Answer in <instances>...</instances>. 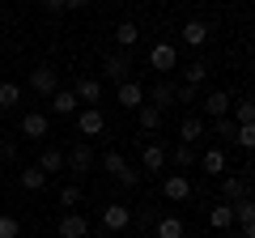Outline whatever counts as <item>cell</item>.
Segmentation results:
<instances>
[{
	"instance_id": "39",
	"label": "cell",
	"mask_w": 255,
	"mask_h": 238,
	"mask_svg": "<svg viewBox=\"0 0 255 238\" xmlns=\"http://www.w3.org/2000/svg\"><path fill=\"white\" fill-rule=\"evenodd\" d=\"M0 157H4V162H13V157H17V145H13V140H9V136L0 140Z\"/></svg>"
},
{
	"instance_id": "17",
	"label": "cell",
	"mask_w": 255,
	"mask_h": 238,
	"mask_svg": "<svg viewBox=\"0 0 255 238\" xmlns=\"http://www.w3.org/2000/svg\"><path fill=\"white\" fill-rule=\"evenodd\" d=\"M136 123H140V132H157V128H162V111L149 107V102H140V107H136Z\"/></svg>"
},
{
	"instance_id": "34",
	"label": "cell",
	"mask_w": 255,
	"mask_h": 238,
	"mask_svg": "<svg viewBox=\"0 0 255 238\" xmlns=\"http://www.w3.org/2000/svg\"><path fill=\"white\" fill-rule=\"evenodd\" d=\"M213 132H217V136H226V140H234V132H238V123L230 115H221V119H213Z\"/></svg>"
},
{
	"instance_id": "29",
	"label": "cell",
	"mask_w": 255,
	"mask_h": 238,
	"mask_svg": "<svg viewBox=\"0 0 255 238\" xmlns=\"http://www.w3.org/2000/svg\"><path fill=\"white\" fill-rule=\"evenodd\" d=\"M200 166H204L209 174H221V170H226V153H221V149L213 145L209 153H200Z\"/></svg>"
},
{
	"instance_id": "25",
	"label": "cell",
	"mask_w": 255,
	"mask_h": 238,
	"mask_svg": "<svg viewBox=\"0 0 255 238\" xmlns=\"http://www.w3.org/2000/svg\"><path fill=\"white\" fill-rule=\"evenodd\" d=\"M230 119H234V123H255V98L234 102V107H230Z\"/></svg>"
},
{
	"instance_id": "6",
	"label": "cell",
	"mask_w": 255,
	"mask_h": 238,
	"mask_svg": "<svg viewBox=\"0 0 255 238\" xmlns=\"http://www.w3.org/2000/svg\"><path fill=\"white\" fill-rule=\"evenodd\" d=\"M55 234H60V238H90V221H85L81 213L73 209V213H64V217H60Z\"/></svg>"
},
{
	"instance_id": "22",
	"label": "cell",
	"mask_w": 255,
	"mask_h": 238,
	"mask_svg": "<svg viewBox=\"0 0 255 238\" xmlns=\"http://www.w3.org/2000/svg\"><path fill=\"white\" fill-rule=\"evenodd\" d=\"M221 196H226L230 204L243 200V196H247V179H243V174H226V183H221Z\"/></svg>"
},
{
	"instance_id": "8",
	"label": "cell",
	"mask_w": 255,
	"mask_h": 238,
	"mask_svg": "<svg viewBox=\"0 0 255 238\" xmlns=\"http://www.w3.org/2000/svg\"><path fill=\"white\" fill-rule=\"evenodd\" d=\"M47 132H51V119H47L43 111H26V115H21V136H30V140H43Z\"/></svg>"
},
{
	"instance_id": "40",
	"label": "cell",
	"mask_w": 255,
	"mask_h": 238,
	"mask_svg": "<svg viewBox=\"0 0 255 238\" xmlns=\"http://www.w3.org/2000/svg\"><path fill=\"white\" fill-rule=\"evenodd\" d=\"M43 9L47 13H64V0H43Z\"/></svg>"
},
{
	"instance_id": "41",
	"label": "cell",
	"mask_w": 255,
	"mask_h": 238,
	"mask_svg": "<svg viewBox=\"0 0 255 238\" xmlns=\"http://www.w3.org/2000/svg\"><path fill=\"white\" fill-rule=\"evenodd\" d=\"M85 4H90V0H64V9H73V13H77V9H85Z\"/></svg>"
},
{
	"instance_id": "13",
	"label": "cell",
	"mask_w": 255,
	"mask_h": 238,
	"mask_svg": "<svg viewBox=\"0 0 255 238\" xmlns=\"http://www.w3.org/2000/svg\"><path fill=\"white\" fill-rule=\"evenodd\" d=\"M162 196H166V200H187V196H191V179H187V174H170V179H166V183H162Z\"/></svg>"
},
{
	"instance_id": "23",
	"label": "cell",
	"mask_w": 255,
	"mask_h": 238,
	"mask_svg": "<svg viewBox=\"0 0 255 238\" xmlns=\"http://www.w3.org/2000/svg\"><path fill=\"white\" fill-rule=\"evenodd\" d=\"M136 38H140V26H136V21H119V26H115V43L124 47V51H128V47H136Z\"/></svg>"
},
{
	"instance_id": "26",
	"label": "cell",
	"mask_w": 255,
	"mask_h": 238,
	"mask_svg": "<svg viewBox=\"0 0 255 238\" xmlns=\"http://www.w3.org/2000/svg\"><path fill=\"white\" fill-rule=\"evenodd\" d=\"M21 187H26V192H43V187H47V174L38 170V166H26V170H21Z\"/></svg>"
},
{
	"instance_id": "43",
	"label": "cell",
	"mask_w": 255,
	"mask_h": 238,
	"mask_svg": "<svg viewBox=\"0 0 255 238\" xmlns=\"http://www.w3.org/2000/svg\"><path fill=\"white\" fill-rule=\"evenodd\" d=\"M0 26H4V21H0Z\"/></svg>"
},
{
	"instance_id": "31",
	"label": "cell",
	"mask_w": 255,
	"mask_h": 238,
	"mask_svg": "<svg viewBox=\"0 0 255 238\" xmlns=\"http://www.w3.org/2000/svg\"><path fill=\"white\" fill-rule=\"evenodd\" d=\"M140 179H145V174H140L136 166H124V170L115 174V183H119V187H128V192H132V187H140Z\"/></svg>"
},
{
	"instance_id": "21",
	"label": "cell",
	"mask_w": 255,
	"mask_h": 238,
	"mask_svg": "<svg viewBox=\"0 0 255 238\" xmlns=\"http://www.w3.org/2000/svg\"><path fill=\"white\" fill-rule=\"evenodd\" d=\"M234 221L238 226H255V196H243V200H234Z\"/></svg>"
},
{
	"instance_id": "2",
	"label": "cell",
	"mask_w": 255,
	"mask_h": 238,
	"mask_svg": "<svg viewBox=\"0 0 255 238\" xmlns=\"http://www.w3.org/2000/svg\"><path fill=\"white\" fill-rule=\"evenodd\" d=\"M30 90H34V94H43V98H51V94L60 90V77H55V68H51V64L30 68Z\"/></svg>"
},
{
	"instance_id": "15",
	"label": "cell",
	"mask_w": 255,
	"mask_h": 238,
	"mask_svg": "<svg viewBox=\"0 0 255 238\" xmlns=\"http://www.w3.org/2000/svg\"><path fill=\"white\" fill-rule=\"evenodd\" d=\"M179 34H183V43H187V47H204L213 30H209V21H200V17H196V21H187V26H183Z\"/></svg>"
},
{
	"instance_id": "4",
	"label": "cell",
	"mask_w": 255,
	"mask_h": 238,
	"mask_svg": "<svg viewBox=\"0 0 255 238\" xmlns=\"http://www.w3.org/2000/svg\"><path fill=\"white\" fill-rule=\"evenodd\" d=\"M149 68L166 77L170 68H179V51H174L170 43H153V51H149Z\"/></svg>"
},
{
	"instance_id": "37",
	"label": "cell",
	"mask_w": 255,
	"mask_h": 238,
	"mask_svg": "<svg viewBox=\"0 0 255 238\" xmlns=\"http://www.w3.org/2000/svg\"><path fill=\"white\" fill-rule=\"evenodd\" d=\"M60 204H68V209H77V204H81V187H77V183H68V187L60 192Z\"/></svg>"
},
{
	"instance_id": "14",
	"label": "cell",
	"mask_w": 255,
	"mask_h": 238,
	"mask_svg": "<svg viewBox=\"0 0 255 238\" xmlns=\"http://www.w3.org/2000/svg\"><path fill=\"white\" fill-rule=\"evenodd\" d=\"M162 166H166V149L157 145V140H149V145L140 149V170L153 174V170H162Z\"/></svg>"
},
{
	"instance_id": "30",
	"label": "cell",
	"mask_w": 255,
	"mask_h": 238,
	"mask_svg": "<svg viewBox=\"0 0 255 238\" xmlns=\"http://www.w3.org/2000/svg\"><path fill=\"white\" fill-rule=\"evenodd\" d=\"M60 166H64V153H60V149H43V157H38V170L51 174V170H60Z\"/></svg>"
},
{
	"instance_id": "19",
	"label": "cell",
	"mask_w": 255,
	"mask_h": 238,
	"mask_svg": "<svg viewBox=\"0 0 255 238\" xmlns=\"http://www.w3.org/2000/svg\"><path fill=\"white\" fill-rule=\"evenodd\" d=\"M209 226L213 230H230L234 226V204H213L209 209Z\"/></svg>"
},
{
	"instance_id": "3",
	"label": "cell",
	"mask_w": 255,
	"mask_h": 238,
	"mask_svg": "<svg viewBox=\"0 0 255 238\" xmlns=\"http://www.w3.org/2000/svg\"><path fill=\"white\" fill-rule=\"evenodd\" d=\"M98 217H102V226H107V230H115V234L132 226V209H128V204H119V200L102 204V213H98Z\"/></svg>"
},
{
	"instance_id": "28",
	"label": "cell",
	"mask_w": 255,
	"mask_h": 238,
	"mask_svg": "<svg viewBox=\"0 0 255 238\" xmlns=\"http://www.w3.org/2000/svg\"><path fill=\"white\" fill-rule=\"evenodd\" d=\"M174 166H179V170H187V166H196L200 162V153H196V145H174Z\"/></svg>"
},
{
	"instance_id": "18",
	"label": "cell",
	"mask_w": 255,
	"mask_h": 238,
	"mask_svg": "<svg viewBox=\"0 0 255 238\" xmlns=\"http://www.w3.org/2000/svg\"><path fill=\"white\" fill-rule=\"evenodd\" d=\"M51 111L55 115H77V94L73 90H55L51 94Z\"/></svg>"
},
{
	"instance_id": "20",
	"label": "cell",
	"mask_w": 255,
	"mask_h": 238,
	"mask_svg": "<svg viewBox=\"0 0 255 238\" xmlns=\"http://www.w3.org/2000/svg\"><path fill=\"white\" fill-rule=\"evenodd\" d=\"M153 234H157V238H187V230H183V221H179V217H157Z\"/></svg>"
},
{
	"instance_id": "12",
	"label": "cell",
	"mask_w": 255,
	"mask_h": 238,
	"mask_svg": "<svg viewBox=\"0 0 255 238\" xmlns=\"http://www.w3.org/2000/svg\"><path fill=\"white\" fill-rule=\"evenodd\" d=\"M145 102H149V107H157V111H166V107H174V81H166V77H162V81H157L153 90L145 94Z\"/></svg>"
},
{
	"instance_id": "36",
	"label": "cell",
	"mask_w": 255,
	"mask_h": 238,
	"mask_svg": "<svg viewBox=\"0 0 255 238\" xmlns=\"http://www.w3.org/2000/svg\"><path fill=\"white\" fill-rule=\"evenodd\" d=\"M200 98V85H174V102H196Z\"/></svg>"
},
{
	"instance_id": "10",
	"label": "cell",
	"mask_w": 255,
	"mask_h": 238,
	"mask_svg": "<svg viewBox=\"0 0 255 238\" xmlns=\"http://www.w3.org/2000/svg\"><path fill=\"white\" fill-rule=\"evenodd\" d=\"M73 94H77V102H85V107H98L102 102V81L98 77H77Z\"/></svg>"
},
{
	"instance_id": "33",
	"label": "cell",
	"mask_w": 255,
	"mask_h": 238,
	"mask_svg": "<svg viewBox=\"0 0 255 238\" xmlns=\"http://www.w3.org/2000/svg\"><path fill=\"white\" fill-rule=\"evenodd\" d=\"M234 145H238V149H255V123H238Z\"/></svg>"
},
{
	"instance_id": "24",
	"label": "cell",
	"mask_w": 255,
	"mask_h": 238,
	"mask_svg": "<svg viewBox=\"0 0 255 238\" xmlns=\"http://www.w3.org/2000/svg\"><path fill=\"white\" fill-rule=\"evenodd\" d=\"M204 77H209V64H204V60L183 64V85H204Z\"/></svg>"
},
{
	"instance_id": "16",
	"label": "cell",
	"mask_w": 255,
	"mask_h": 238,
	"mask_svg": "<svg viewBox=\"0 0 255 238\" xmlns=\"http://www.w3.org/2000/svg\"><path fill=\"white\" fill-rule=\"evenodd\" d=\"M204 136V119H196V115H187L179 123V145H196V140Z\"/></svg>"
},
{
	"instance_id": "42",
	"label": "cell",
	"mask_w": 255,
	"mask_h": 238,
	"mask_svg": "<svg viewBox=\"0 0 255 238\" xmlns=\"http://www.w3.org/2000/svg\"><path fill=\"white\" fill-rule=\"evenodd\" d=\"M247 238H255V226H247Z\"/></svg>"
},
{
	"instance_id": "38",
	"label": "cell",
	"mask_w": 255,
	"mask_h": 238,
	"mask_svg": "<svg viewBox=\"0 0 255 238\" xmlns=\"http://www.w3.org/2000/svg\"><path fill=\"white\" fill-rule=\"evenodd\" d=\"M157 217H162V213H157V209H149V204H145V209H140V226H157Z\"/></svg>"
},
{
	"instance_id": "5",
	"label": "cell",
	"mask_w": 255,
	"mask_h": 238,
	"mask_svg": "<svg viewBox=\"0 0 255 238\" xmlns=\"http://www.w3.org/2000/svg\"><path fill=\"white\" fill-rule=\"evenodd\" d=\"M102 128H107V115H102L98 107H81L77 111V132H81V136H98Z\"/></svg>"
},
{
	"instance_id": "27",
	"label": "cell",
	"mask_w": 255,
	"mask_h": 238,
	"mask_svg": "<svg viewBox=\"0 0 255 238\" xmlns=\"http://www.w3.org/2000/svg\"><path fill=\"white\" fill-rule=\"evenodd\" d=\"M21 102V85H13V81H0V111H13Z\"/></svg>"
},
{
	"instance_id": "35",
	"label": "cell",
	"mask_w": 255,
	"mask_h": 238,
	"mask_svg": "<svg viewBox=\"0 0 255 238\" xmlns=\"http://www.w3.org/2000/svg\"><path fill=\"white\" fill-rule=\"evenodd\" d=\"M17 234H21V221L4 213V217H0V238H17Z\"/></svg>"
},
{
	"instance_id": "1",
	"label": "cell",
	"mask_w": 255,
	"mask_h": 238,
	"mask_svg": "<svg viewBox=\"0 0 255 238\" xmlns=\"http://www.w3.org/2000/svg\"><path fill=\"white\" fill-rule=\"evenodd\" d=\"M132 55L128 51H115V55H107V60H102V77H107L111 85H124V81H132Z\"/></svg>"
},
{
	"instance_id": "11",
	"label": "cell",
	"mask_w": 255,
	"mask_h": 238,
	"mask_svg": "<svg viewBox=\"0 0 255 238\" xmlns=\"http://www.w3.org/2000/svg\"><path fill=\"white\" fill-rule=\"evenodd\" d=\"M200 107H204V115H209V119H221V115H230L234 98H230L226 90H213V94H204V102H200Z\"/></svg>"
},
{
	"instance_id": "32",
	"label": "cell",
	"mask_w": 255,
	"mask_h": 238,
	"mask_svg": "<svg viewBox=\"0 0 255 238\" xmlns=\"http://www.w3.org/2000/svg\"><path fill=\"white\" fill-rule=\"evenodd\" d=\"M102 166H107V170H111V179H115V174L128 166V157L119 153V149H107V153H102Z\"/></svg>"
},
{
	"instance_id": "9",
	"label": "cell",
	"mask_w": 255,
	"mask_h": 238,
	"mask_svg": "<svg viewBox=\"0 0 255 238\" xmlns=\"http://www.w3.org/2000/svg\"><path fill=\"white\" fill-rule=\"evenodd\" d=\"M115 102L124 111H136L140 102H145V85L140 81H124V85H115Z\"/></svg>"
},
{
	"instance_id": "7",
	"label": "cell",
	"mask_w": 255,
	"mask_h": 238,
	"mask_svg": "<svg viewBox=\"0 0 255 238\" xmlns=\"http://www.w3.org/2000/svg\"><path fill=\"white\" fill-rule=\"evenodd\" d=\"M64 162H68V170L81 179V174H90V170H94V149H90V145H73L68 153H64Z\"/></svg>"
}]
</instances>
